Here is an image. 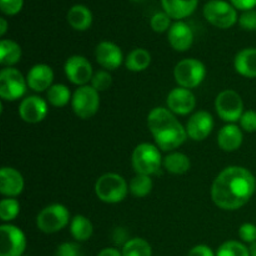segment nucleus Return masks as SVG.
<instances>
[{"instance_id":"f257e3e1","label":"nucleus","mask_w":256,"mask_h":256,"mask_svg":"<svg viewBox=\"0 0 256 256\" xmlns=\"http://www.w3.org/2000/svg\"><path fill=\"white\" fill-rule=\"evenodd\" d=\"M256 179L248 169L229 166L212 182V198L218 208L228 212L242 209L254 196Z\"/></svg>"},{"instance_id":"f03ea898","label":"nucleus","mask_w":256,"mask_h":256,"mask_svg":"<svg viewBox=\"0 0 256 256\" xmlns=\"http://www.w3.org/2000/svg\"><path fill=\"white\" fill-rule=\"evenodd\" d=\"M148 128L156 146L162 152H172L182 146L186 139V128L166 108H155L148 116Z\"/></svg>"},{"instance_id":"7ed1b4c3","label":"nucleus","mask_w":256,"mask_h":256,"mask_svg":"<svg viewBox=\"0 0 256 256\" xmlns=\"http://www.w3.org/2000/svg\"><path fill=\"white\" fill-rule=\"evenodd\" d=\"M129 185L126 180L119 174L108 172L102 175L95 184V194L106 204H118L122 202L129 192Z\"/></svg>"},{"instance_id":"20e7f679","label":"nucleus","mask_w":256,"mask_h":256,"mask_svg":"<svg viewBox=\"0 0 256 256\" xmlns=\"http://www.w3.org/2000/svg\"><path fill=\"white\" fill-rule=\"evenodd\" d=\"M132 162L135 172L146 176L158 174L164 162L159 148L149 142H142L135 148Z\"/></svg>"},{"instance_id":"39448f33","label":"nucleus","mask_w":256,"mask_h":256,"mask_svg":"<svg viewBox=\"0 0 256 256\" xmlns=\"http://www.w3.org/2000/svg\"><path fill=\"white\" fill-rule=\"evenodd\" d=\"M70 224V212L62 204H52L42 209L36 218V226L44 234H55Z\"/></svg>"},{"instance_id":"423d86ee","label":"nucleus","mask_w":256,"mask_h":256,"mask_svg":"<svg viewBox=\"0 0 256 256\" xmlns=\"http://www.w3.org/2000/svg\"><path fill=\"white\" fill-rule=\"evenodd\" d=\"M204 16L208 22L219 29H230L239 22L234 5L224 0H210L204 6Z\"/></svg>"},{"instance_id":"0eeeda50","label":"nucleus","mask_w":256,"mask_h":256,"mask_svg":"<svg viewBox=\"0 0 256 256\" xmlns=\"http://www.w3.org/2000/svg\"><path fill=\"white\" fill-rule=\"evenodd\" d=\"M206 76V68L198 59H184L176 64L174 69L175 82L180 88L194 89L198 88Z\"/></svg>"},{"instance_id":"6e6552de","label":"nucleus","mask_w":256,"mask_h":256,"mask_svg":"<svg viewBox=\"0 0 256 256\" xmlns=\"http://www.w3.org/2000/svg\"><path fill=\"white\" fill-rule=\"evenodd\" d=\"M26 78L14 68H5L0 72V96L4 102H16L28 90Z\"/></svg>"},{"instance_id":"1a4fd4ad","label":"nucleus","mask_w":256,"mask_h":256,"mask_svg":"<svg viewBox=\"0 0 256 256\" xmlns=\"http://www.w3.org/2000/svg\"><path fill=\"white\" fill-rule=\"evenodd\" d=\"M72 106L78 118L82 120L92 119L99 112V92H96L94 88L89 86V85L78 88L76 92L72 94Z\"/></svg>"},{"instance_id":"9d476101","label":"nucleus","mask_w":256,"mask_h":256,"mask_svg":"<svg viewBox=\"0 0 256 256\" xmlns=\"http://www.w3.org/2000/svg\"><path fill=\"white\" fill-rule=\"evenodd\" d=\"M215 109L218 115L229 124L240 122L245 112L242 98L234 90H224L220 92L215 100Z\"/></svg>"},{"instance_id":"9b49d317","label":"nucleus","mask_w":256,"mask_h":256,"mask_svg":"<svg viewBox=\"0 0 256 256\" xmlns=\"http://www.w3.org/2000/svg\"><path fill=\"white\" fill-rule=\"evenodd\" d=\"M26 244L22 229L12 224L0 226V256H24Z\"/></svg>"},{"instance_id":"f8f14e48","label":"nucleus","mask_w":256,"mask_h":256,"mask_svg":"<svg viewBox=\"0 0 256 256\" xmlns=\"http://www.w3.org/2000/svg\"><path fill=\"white\" fill-rule=\"evenodd\" d=\"M65 75L68 80L78 86H85L88 82H92L94 76V70L89 60L80 55L70 56L65 62Z\"/></svg>"},{"instance_id":"ddd939ff","label":"nucleus","mask_w":256,"mask_h":256,"mask_svg":"<svg viewBox=\"0 0 256 256\" xmlns=\"http://www.w3.org/2000/svg\"><path fill=\"white\" fill-rule=\"evenodd\" d=\"M166 104L168 109L172 114L185 116L194 112L196 106V98L192 90L179 86L170 92V94L168 95Z\"/></svg>"},{"instance_id":"4468645a","label":"nucleus","mask_w":256,"mask_h":256,"mask_svg":"<svg viewBox=\"0 0 256 256\" xmlns=\"http://www.w3.org/2000/svg\"><path fill=\"white\" fill-rule=\"evenodd\" d=\"M215 126L214 118L208 112H198L192 115L186 124L188 136L194 142L208 139Z\"/></svg>"},{"instance_id":"2eb2a0df","label":"nucleus","mask_w":256,"mask_h":256,"mask_svg":"<svg viewBox=\"0 0 256 256\" xmlns=\"http://www.w3.org/2000/svg\"><path fill=\"white\" fill-rule=\"evenodd\" d=\"M48 102L40 96H28L22 102L19 106V115L28 124H38L46 118Z\"/></svg>"},{"instance_id":"dca6fc26","label":"nucleus","mask_w":256,"mask_h":256,"mask_svg":"<svg viewBox=\"0 0 256 256\" xmlns=\"http://www.w3.org/2000/svg\"><path fill=\"white\" fill-rule=\"evenodd\" d=\"M95 58L98 64L104 69L116 70L124 62V55L122 49L116 44L110 42H102L95 50Z\"/></svg>"},{"instance_id":"f3484780","label":"nucleus","mask_w":256,"mask_h":256,"mask_svg":"<svg viewBox=\"0 0 256 256\" xmlns=\"http://www.w3.org/2000/svg\"><path fill=\"white\" fill-rule=\"evenodd\" d=\"M168 39L172 49L184 52H188L194 44V32L186 22H176L170 28L168 32Z\"/></svg>"},{"instance_id":"a211bd4d","label":"nucleus","mask_w":256,"mask_h":256,"mask_svg":"<svg viewBox=\"0 0 256 256\" xmlns=\"http://www.w3.org/2000/svg\"><path fill=\"white\" fill-rule=\"evenodd\" d=\"M25 182L22 175L14 168L0 170V192L6 198H16L24 192Z\"/></svg>"},{"instance_id":"6ab92c4d","label":"nucleus","mask_w":256,"mask_h":256,"mask_svg":"<svg viewBox=\"0 0 256 256\" xmlns=\"http://www.w3.org/2000/svg\"><path fill=\"white\" fill-rule=\"evenodd\" d=\"M28 86L35 92L49 90L54 82V72L46 64H36L30 69L26 76Z\"/></svg>"},{"instance_id":"aec40b11","label":"nucleus","mask_w":256,"mask_h":256,"mask_svg":"<svg viewBox=\"0 0 256 256\" xmlns=\"http://www.w3.org/2000/svg\"><path fill=\"white\" fill-rule=\"evenodd\" d=\"M242 142H244V135L242 129L235 124L225 125L218 135V144L220 149L226 152H236L242 145Z\"/></svg>"},{"instance_id":"412c9836","label":"nucleus","mask_w":256,"mask_h":256,"mask_svg":"<svg viewBox=\"0 0 256 256\" xmlns=\"http://www.w3.org/2000/svg\"><path fill=\"white\" fill-rule=\"evenodd\" d=\"M164 12L172 19L182 22L185 18L194 14L199 5V0H162Z\"/></svg>"},{"instance_id":"4be33fe9","label":"nucleus","mask_w":256,"mask_h":256,"mask_svg":"<svg viewBox=\"0 0 256 256\" xmlns=\"http://www.w3.org/2000/svg\"><path fill=\"white\" fill-rule=\"evenodd\" d=\"M235 70L238 74L249 79L256 78V49L248 48L236 54L234 62Z\"/></svg>"},{"instance_id":"5701e85b","label":"nucleus","mask_w":256,"mask_h":256,"mask_svg":"<svg viewBox=\"0 0 256 256\" xmlns=\"http://www.w3.org/2000/svg\"><path fill=\"white\" fill-rule=\"evenodd\" d=\"M68 22L76 32H86L92 25V12L85 5H74L68 12Z\"/></svg>"},{"instance_id":"b1692460","label":"nucleus","mask_w":256,"mask_h":256,"mask_svg":"<svg viewBox=\"0 0 256 256\" xmlns=\"http://www.w3.org/2000/svg\"><path fill=\"white\" fill-rule=\"evenodd\" d=\"M22 46L14 40L2 39L0 42V64L12 68L22 60Z\"/></svg>"},{"instance_id":"393cba45","label":"nucleus","mask_w":256,"mask_h":256,"mask_svg":"<svg viewBox=\"0 0 256 256\" xmlns=\"http://www.w3.org/2000/svg\"><path fill=\"white\" fill-rule=\"evenodd\" d=\"M70 232L76 242H88L94 234L92 222L84 215H76L70 222Z\"/></svg>"},{"instance_id":"a878e982","label":"nucleus","mask_w":256,"mask_h":256,"mask_svg":"<svg viewBox=\"0 0 256 256\" xmlns=\"http://www.w3.org/2000/svg\"><path fill=\"white\" fill-rule=\"evenodd\" d=\"M152 64V55L145 49H134L125 59V66L129 72H140L146 70Z\"/></svg>"},{"instance_id":"bb28decb","label":"nucleus","mask_w":256,"mask_h":256,"mask_svg":"<svg viewBox=\"0 0 256 256\" xmlns=\"http://www.w3.org/2000/svg\"><path fill=\"white\" fill-rule=\"evenodd\" d=\"M164 166L168 172L174 175H182L192 168L190 159L182 152H172L164 159Z\"/></svg>"},{"instance_id":"cd10ccee","label":"nucleus","mask_w":256,"mask_h":256,"mask_svg":"<svg viewBox=\"0 0 256 256\" xmlns=\"http://www.w3.org/2000/svg\"><path fill=\"white\" fill-rule=\"evenodd\" d=\"M72 99L70 89L64 84H55L48 90V102L55 108L66 106Z\"/></svg>"},{"instance_id":"c85d7f7f","label":"nucleus","mask_w":256,"mask_h":256,"mask_svg":"<svg viewBox=\"0 0 256 256\" xmlns=\"http://www.w3.org/2000/svg\"><path fill=\"white\" fill-rule=\"evenodd\" d=\"M122 256H152V248L146 240L135 238L122 246Z\"/></svg>"},{"instance_id":"c756f323","label":"nucleus","mask_w":256,"mask_h":256,"mask_svg":"<svg viewBox=\"0 0 256 256\" xmlns=\"http://www.w3.org/2000/svg\"><path fill=\"white\" fill-rule=\"evenodd\" d=\"M129 190L135 198H146L152 190V180L146 175H135L134 179L130 182Z\"/></svg>"},{"instance_id":"7c9ffc66","label":"nucleus","mask_w":256,"mask_h":256,"mask_svg":"<svg viewBox=\"0 0 256 256\" xmlns=\"http://www.w3.org/2000/svg\"><path fill=\"white\" fill-rule=\"evenodd\" d=\"M20 212V202L14 198H8L0 202V219L2 222H10L18 218Z\"/></svg>"},{"instance_id":"2f4dec72","label":"nucleus","mask_w":256,"mask_h":256,"mask_svg":"<svg viewBox=\"0 0 256 256\" xmlns=\"http://www.w3.org/2000/svg\"><path fill=\"white\" fill-rule=\"evenodd\" d=\"M216 256H252L250 249L245 246L242 242L230 240L224 242L218 250Z\"/></svg>"},{"instance_id":"473e14b6","label":"nucleus","mask_w":256,"mask_h":256,"mask_svg":"<svg viewBox=\"0 0 256 256\" xmlns=\"http://www.w3.org/2000/svg\"><path fill=\"white\" fill-rule=\"evenodd\" d=\"M150 25H152V29L155 32L162 34L165 32H169L170 28H172V18L165 12H156L155 15H152V20H150Z\"/></svg>"},{"instance_id":"72a5a7b5","label":"nucleus","mask_w":256,"mask_h":256,"mask_svg":"<svg viewBox=\"0 0 256 256\" xmlns=\"http://www.w3.org/2000/svg\"><path fill=\"white\" fill-rule=\"evenodd\" d=\"M112 85V76L110 75V72H105V70L95 72L94 76H92V86L94 88L96 92H106L108 89H110Z\"/></svg>"},{"instance_id":"f704fd0d","label":"nucleus","mask_w":256,"mask_h":256,"mask_svg":"<svg viewBox=\"0 0 256 256\" xmlns=\"http://www.w3.org/2000/svg\"><path fill=\"white\" fill-rule=\"evenodd\" d=\"M24 6V0H0V9L2 14L8 16H14L19 14Z\"/></svg>"},{"instance_id":"c9c22d12","label":"nucleus","mask_w":256,"mask_h":256,"mask_svg":"<svg viewBox=\"0 0 256 256\" xmlns=\"http://www.w3.org/2000/svg\"><path fill=\"white\" fill-rule=\"evenodd\" d=\"M239 24L246 32H255L256 30V12L249 10L244 12L239 18Z\"/></svg>"},{"instance_id":"e433bc0d","label":"nucleus","mask_w":256,"mask_h":256,"mask_svg":"<svg viewBox=\"0 0 256 256\" xmlns=\"http://www.w3.org/2000/svg\"><path fill=\"white\" fill-rule=\"evenodd\" d=\"M239 236L246 244H254L256 242V225L252 222L242 224L239 229Z\"/></svg>"},{"instance_id":"4c0bfd02","label":"nucleus","mask_w":256,"mask_h":256,"mask_svg":"<svg viewBox=\"0 0 256 256\" xmlns=\"http://www.w3.org/2000/svg\"><path fill=\"white\" fill-rule=\"evenodd\" d=\"M240 126L246 132H256V112L254 110H248L242 114L240 119Z\"/></svg>"},{"instance_id":"58836bf2","label":"nucleus","mask_w":256,"mask_h":256,"mask_svg":"<svg viewBox=\"0 0 256 256\" xmlns=\"http://www.w3.org/2000/svg\"><path fill=\"white\" fill-rule=\"evenodd\" d=\"M80 246L75 242H64L56 250V256H80Z\"/></svg>"},{"instance_id":"ea45409f","label":"nucleus","mask_w":256,"mask_h":256,"mask_svg":"<svg viewBox=\"0 0 256 256\" xmlns=\"http://www.w3.org/2000/svg\"><path fill=\"white\" fill-rule=\"evenodd\" d=\"M232 4L236 10H242V12H249V10H254L256 6V0H230Z\"/></svg>"},{"instance_id":"a19ab883","label":"nucleus","mask_w":256,"mask_h":256,"mask_svg":"<svg viewBox=\"0 0 256 256\" xmlns=\"http://www.w3.org/2000/svg\"><path fill=\"white\" fill-rule=\"evenodd\" d=\"M188 256H216V255L214 254L212 248H209L208 245H196V246H194L192 250H190Z\"/></svg>"},{"instance_id":"79ce46f5","label":"nucleus","mask_w":256,"mask_h":256,"mask_svg":"<svg viewBox=\"0 0 256 256\" xmlns=\"http://www.w3.org/2000/svg\"><path fill=\"white\" fill-rule=\"evenodd\" d=\"M114 240L115 242H116V245H122L124 246L125 244H126L129 240L126 239V234H125V232L122 229H118L116 232H115V235H114Z\"/></svg>"},{"instance_id":"37998d69","label":"nucleus","mask_w":256,"mask_h":256,"mask_svg":"<svg viewBox=\"0 0 256 256\" xmlns=\"http://www.w3.org/2000/svg\"><path fill=\"white\" fill-rule=\"evenodd\" d=\"M98 256H122V252L115 248H106V249L102 250Z\"/></svg>"},{"instance_id":"c03bdc74","label":"nucleus","mask_w":256,"mask_h":256,"mask_svg":"<svg viewBox=\"0 0 256 256\" xmlns=\"http://www.w3.org/2000/svg\"><path fill=\"white\" fill-rule=\"evenodd\" d=\"M8 32V22L5 18L0 19V36H4Z\"/></svg>"},{"instance_id":"a18cd8bd","label":"nucleus","mask_w":256,"mask_h":256,"mask_svg":"<svg viewBox=\"0 0 256 256\" xmlns=\"http://www.w3.org/2000/svg\"><path fill=\"white\" fill-rule=\"evenodd\" d=\"M250 255L256 256V242L254 244H252V246H250Z\"/></svg>"},{"instance_id":"49530a36","label":"nucleus","mask_w":256,"mask_h":256,"mask_svg":"<svg viewBox=\"0 0 256 256\" xmlns=\"http://www.w3.org/2000/svg\"><path fill=\"white\" fill-rule=\"evenodd\" d=\"M130 2H144V0H130Z\"/></svg>"}]
</instances>
